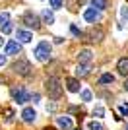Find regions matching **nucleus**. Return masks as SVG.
<instances>
[{
	"mask_svg": "<svg viewBox=\"0 0 128 130\" xmlns=\"http://www.w3.org/2000/svg\"><path fill=\"white\" fill-rule=\"evenodd\" d=\"M45 89H47V93H49V97H51V99H60V97H62V84H60V80L56 76L47 78V82H45Z\"/></svg>",
	"mask_w": 128,
	"mask_h": 130,
	"instance_id": "obj_1",
	"label": "nucleus"
},
{
	"mask_svg": "<svg viewBox=\"0 0 128 130\" xmlns=\"http://www.w3.org/2000/svg\"><path fill=\"white\" fill-rule=\"evenodd\" d=\"M33 54H35V58H37L39 62H47V60L51 58V43H49V41H41V43L35 47Z\"/></svg>",
	"mask_w": 128,
	"mask_h": 130,
	"instance_id": "obj_2",
	"label": "nucleus"
},
{
	"mask_svg": "<svg viewBox=\"0 0 128 130\" xmlns=\"http://www.w3.org/2000/svg\"><path fill=\"white\" fill-rule=\"evenodd\" d=\"M12 70L16 72V74H20V76H23V78H29L31 72H33V68H31V64H29L25 58H18L16 62L12 64Z\"/></svg>",
	"mask_w": 128,
	"mask_h": 130,
	"instance_id": "obj_3",
	"label": "nucleus"
},
{
	"mask_svg": "<svg viewBox=\"0 0 128 130\" xmlns=\"http://www.w3.org/2000/svg\"><path fill=\"white\" fill-rule=\"evenodd\" d=\"M10 93H12V99H14L18 105H23V103H27V101L31 99V95H29L23 87H12Z\"/></svg>",
	"mask_w": 128,
	"mask_h": 130,
	"instance_id": "obj_4",
	"label": "nucleus"
},
{
	"mask_svg": "<svg viewBox=\"0 0 128 130\" xmlns=\"http://www.w3.org/2000/svg\"><path fill=\"white\" fill-rule=\"evenodd\" d=\"M21 22L25 23L29 29H39V27H41V20H39V16L33 14V12H25L23 18H21Z\"/></svg>",
	"mask_w": 128,
	"mask_h": 130,
	"instance_id": "obj_5",
	"label": "nucleus"
},
{
	"mask_svg": "<svg viewBox=\"0 0 128 130\" xmlns=\"http://www.w3.org/2000/svg\"><path fill=\"white\" fill-rule=\"evenodd\" d=\"M84 35V41H87V43H99L103 39V31L101 29H91V31H87V33H82Z\"/></svg>",
	"mask_w": 128,
	"mask_h": 130,
	"instance_id": "obj_6",
	"label": "nucleus"
},
{
	"mask_svg": "<svg viewBox=\"0 0 128 130\" xmlns=\"http://www.w3.org/2000/svg\"><path fill=\"white\" fill-rule=\"evenodd\" d=\"M84 20L85 22H99V20H101V12L99 10H93V8H87V10L84 12Z\"/></svg>",
	"mask_w": 128,
	"mask_h": 130,
	"instance_id": "obj_7",
	"label": "nucleus"
},
{
	"mask_svg": "<svg viewBox=\"0 0 128 130\" xmlns=\"http://www.w3.org/2000/svg\"><path fill=\"white\" fill-rule=\"evenodd\" d=\"M91 58H93V53L89 49H82L78 53V64H89Z\"/></svg>",
	"mask_w": 128,
	"mask_h": 130,
	"instance_id": "obj_8",
	"label": "nucleus"
},
{
	"mask_svg": "<svg viewBox=\"0 0 128 130\" xmlns=\"http://www.w3.org/2000/svg\"><path fill=\"white\" fill-rule=\"evenodd\" d=\"M21 119L25 120V122H33V120L37 119V113H35V109L33 107H25L21 111Z\"/></svg>",
	"mask_w": 128,
	"mask_h": 130,
	"instance_id": "obj_9",
	"label": "nucleus"
},
{
	"mask_svg": "<svg viewBox=\"0 0 128 130\" xmlns=\"http://www.w3.org/2000/svg\"><path fill=\"white\" fill-rule=\"evenodd\" d=\"M21 53V45L18 41H8L6 43V54H20Z\"/></svg>",
	"mask_w": 128,
	"mask_h": 130,
	"instance_id": "obj_10",
	"label": "nucleus"
},
{
	"mask_svg": "<svg viewBox=\"0 0 128 130\" xmlns=\"http://www.w3.org/2000/svg\"><path fill=\"white\" fill-rule=\"evenodd\" d=\"M16 35H18V43H29V41H31V39H33V33L31 31H25V29H18V33H16Z\"/></svg>",
	"mask_w": 128,
	"mask_h": 130,
	"instance_id": "obj_11",
	"label": "nucleus"
},
{
	"mask_svg": "<svg viewBox=\"0 0 128 130\" xmlns=\"http://www.w3.org/2000/svg\"><path fill=\"white\" fill-rule=\"evenodd\" d=\"M56 124L62 130H72L74 128V124H72V120H70L68 117H56Z\"/></svg>",
	"mask_w": 128,
	"mask_h": 130,
	"instance_id": "obj_12",
	"label": "nucleus"
},
{
	"mask_svg": "<svg viewBox=\"0 0 128 130\" xmlns=\"http://www.w3.org/2000/svg\"><path fill=\"white\" fill-rule=\"evenodd\" d=\"M117 70L120 76H128V58L126 56H122V58H118L117 62Z\"/></svg>",
	"mask_w": 128,
	"mask_h": 130,
	"instance_id": "obj_13",
	"label": "nucleus"
},
{
	"mask_svg": "<svg viewBox=\"0 0 128 130\" xmlns=\"http://www.w3.org/2000/svg\"><path fill=\"white\" fill-rule=\"evenodd\" d=\"M66 89H68L70 93H78V91H80V80L68 78V80H66Z\"/></svg>",
	"mask_w": 128,
	"mask_h": 130,
	"instance_id": "obj_14",
	"label": "nucleus"
},
{
	"mask_svg": "<svg viewBox=\"0 0 128 130\" xmlns=\"http://www.w3.org/2000/svg\"><path fill=\"white\" fill-rule=\"evenodd\" d=\"M89 64H78V68H76V76L78 78H84V76H87L89 74Z\"/></svg>",
	"mask_w": 128,
	"mask_h": 130,
	"instance_id": "obj_15",
	"label": "nucleus"
},
{
	"mask_svg": "<svg viewBox=\"0 0 128 130\" xmlns=\"http://www.w3.org/2000/svg\"><path fill=\"white\" fill-rule=\"evenodd\" d=\"M41 16H43V22H45V23H54V14H53V10L45 8Z\"/></svg>",
	"mask_w": 128,
	"mask_h": 130,
	"instance_id": "obj_16",
	"label": "nucleus"
},
{
	"mask_svg": "<svg viewBox=\"0 0 128 130\" xmlns=\"http://www.w3.org/2000/svg\"><path fill=\"white\" fill-rule=\"evenodd\" d=\"M91 8H93V10H105L107 8V0H91Z\"/></svg>",
	"mask_w": 128,
	"mask_h": 130,
	"instance_id": "obj_17",
	"label": "nucleus"
},
{
	"mask_svg": "<svg viewBox=\"0 0 128 130\" xmlns=\"http://www.w3.org/2000/svg\"><path fill=\"white\" fill-rule=\"evenodd\" d=\"M115 82V76L113 74H103L101 78H99V84H113Z\"/></svg>",
	"mask_w": 128,
	"mask_h": 130,
	"instance_id": "obj_18",
	"label": "nucleus"
},
{
	"mask_svg": "<svg viewBox=\"0 0 128 130\" xmlns=\"http://www.w3.org/2000/svg\"><path fill=\"white\" fill-rule=\"evenodd\" d=\"M6 23H10V14L8 12H0V27L6 25Z\"/></svg>",
	"mask_w": 128,
	"mask_h": 130,
	"instance_id": "obj_19",
	"label": "nucleus"
},
{
	"mask_svg": "<svg viewBox=\"0 0 128 130\" xmlns=\"http://www.w3.org/2000/svg\"><path fill=\"white\" fill-rule=\"evenodd\" d=\"M103 115H105V109H103L101 105H99V107H95V109H93V117H103Z\"/></svg>",
	"mask_w": 128,
	"mask_h": 130,
	"instance_id": "obj_20",
	"label": "nucleus"
},
{
	"mask_svg": "<svg viewBox=\"0 0 128 130\" xmlns=\"http://www.w3.org/2000/svg\"><path fill=\"white\" fill-rule=\"evenodd\" d=\"M82 99H84V101H91V91L89 89H84V91H82Z\"/></svg>",
	"mask_w": 128,
	"mask_h": 130,
	"instance_id": "obj_21",
	"label": "nucleus"
},
{
	"mask_svg": "<svg viewBox=\"0 0 128 130\" xmlns=\"http://www.w3.org/2000/svg\"><path fill=\"white\" fill-rule=\"evenodd\" d=\"M120 18L128 22V6H122V8H120Z\"/></svg>",
	"mask_w": 128,
	"mask_h": 130,
	"instance_id": "obj_22",
	"label": "nucleus"
},
{
	"mask_svg": "<svg viewBox=\"0 0 128 130\" xmlns=\"http://www.w3.org/2000/svg\"><path fill=\"white\" fill-rule=\"evenodd\" d=\"M60 6H62V0H51V8L53 10H58Z\"/></svg>",
	"mask_w": 128,
	"mask_h": 130,
	"instance_id": "obj_23",
	"label": "nucleus"
},
{
	"mask_svg": "<svg viewBox=\"0 0 128 130\" xmlns=\"http://www.w3.org/2000/svg\"><path fill=\"white\" fill-rule=\"evenodd\" d=\"M118 111H120V115H124V117H128V103H122L120 107H118Z\"/></svg>",
	"mask_w": 128,
	"mask_h": 130,
	"instance_id": "obj_24",
	"label": "nucleus"
},
{
	"mask_svg": "<svg viewBox=\"0 0 128 130\" xmlns=\"http://www.w3.org/2000/svg\"><path fill=\"white\" fill-rule=\"evenodd\" d=\"M89 130H103V126L99 124V122H95V120H93V122H89Z\"/></svg>",
	"mask_w": 128,
	"mask_h": 130,
	"instance_id": "obj_25",
	"label": "nucleus"
},
{
	"mask_svg": "<svg viewBox=\"0 0 128 130\" xmlns=\"http://www.w3.org/2000/svg\"><path fill=\"white\" fill-rule=\"evenodd\" d=\"M0 29H2V33H12V29H14V27H12V23H6V25H2Z\"/></svg>",
	"mask_w": 128,
	"mask_h": 130,
	"instance_id": "obj_26",
	"label": "nucleus"
},
{
	"mask_svg": "<svg viewBox=\"0 0 128 130\" xmlns=\"http://www.w3.org/2000/svg\"><path fill=\"white\" fill-rule=\"evenodd\" d=\"M70 31L74 33L76 37H82V31H80V29H78V27H76V25H72V27H70Z\"/></svg>",
	"mask_w": 128,
	"mask_h": 130,
	"instance_id": "obj_27",
	"label": "nucleus"
},
{
	"mask_svg": "<svg viewBox=\"0 0 128 130\" xmlns=\"http://www.w3.org/2000/svg\"><path fill=\"white\" fill-rule=\"evenodd\" d=\"M6 64V54H0V66Z\"/></svg>",
	"mask_w": 128,
	"mask_h": 130,
	"instance_id": "obj_28",
	"label": "nucleus"
},
{
	"mask_svg": "<svg viewBox=\"0 0 128 130\" xmlns=\"http://www.w3.org/2000/svg\"><path fill=\"white\" fill-rule=\"evenodd\" d=\"M85 2H87V0H78V4H80V6H82V4H85Z\"/></svg>",
	"mask_w": 128,
	"mask_h": 130,
	"instance_id": "obj_29",
	"label": "nucleus"
},
{
	"mask_svg": "<svg viewBox=\"0 0 128 130\" xmlns=\"http://www.w3.org/2000/svg\"><path fill=\"white\" fill-rule=\"evenodd\" d=\"M124 89H126V91H128V80L124 82Z\"/></svg>",
	"mask_w": 128,
	"mask_h": 130,
	"instance_id": "obj_30",
	"label": "nucleus"
},
{
	"mask_svg": "<svg viewBox=\"0 0 128 130\" xmlns=\"http://www.w3.org/2000/svg\"><path fill=\"white\" fill-rule=\"evenodd\" d=\"M0 45H2V37H0Z\"/></svg>",
	"mask_w": 128,
	"mask_h": 130,
	"instance_id": "obj_31",
	"label": "nucleus"
}]
</instances>
